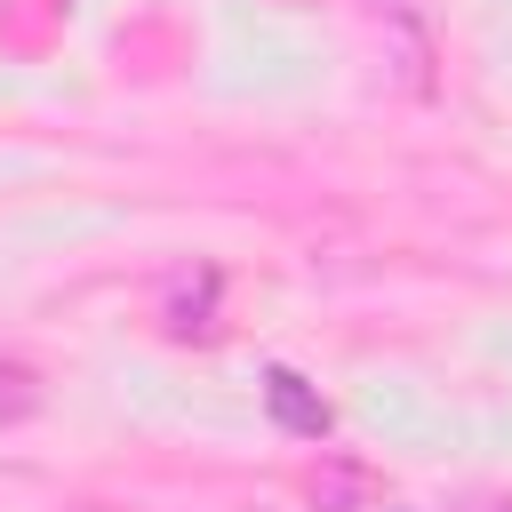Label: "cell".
Segmentation results:
<instances>
[{
    "label": "cell",
    "mask_w": 512,
    "mask_h": 512,
    "mask_svg": "<svg viewBox=\"0 0 512 512\" xmlns=\"http://www.w3.org/2000/svg\"><path fill=\"white\" fill-rule=\"evenodd\" d=\"M480 512H512V496H496V504H480Z\"/></svg>",
    "instance_id": "obj_6"
},
{
    "label": "cell",
    "mask_w": 512,
    "mask_h": 512,
    "mask_svg": "<svg viewBox=\"0 0 512 512\" xmlns=\"http://www.w3.org/2000/svg\"><path fill=\"white\" fill-rule=\"evenodd\" d=\"M216 328V272H192L168 288V336H208Z\"/></svg>",
    "instance_id": "obj_2"
},
{
    "label": "cell",
    "mask_w": 512,
    "mask_h": 512,
    "mask_svg": "<svg viewBox=\"0 0 512 512\" xmlns=\"http://www.w3.org/2000/svg\"><path fill=\"white\" fill-rule=\"evenodd\" d=\"M368 496H376V480H368L360 464H320V472H312V504H320V512H360Z\"/></svg>",
    "instance_id": "obj_3"
},
{
    "label": "cell",
    "mask_w": 512,
    "mask_h": 512,
    "mask_svg": "<svg viewBox=\"0 0 512 512\" xmlns=\"http://www.w3.org/2000/svg\"><path fill=\"white\" fill-rule=\"evenodd\" d=\"M32 416H40V368L0 360V432L8 424H32Z\"/></svg>",
    "instance_id": "obj_4"
},
{
    "label": "cell",
    "mask_w": 512,
    "mask_h": 512,
    "mask_svg": "<svg viewBox=\"0 0 512 512\" xmlns=\"http://www.w3.org/2000/svg\"><path fill=\"white\" fill-rule=\"evenodd\" d=\"M400 40H408V80H424V0H368Z\"/></svg>",
    "instance_id": "obj_5"
},
{
    "label": "cell",
    "mask_w": 512,
    "mask_h": 512,
    "mask_svg": "<svg viewBox=\"0 0 512 512\" xmlns=\"http://www.w3.org/2000/svg\"><path fill=\"white\" fill-rule=\"evenodd\" d=\"M264 400H272L280 432H296V440H328V424H336V416H328V400H320L296 368H272V376H264Z\"/></svg>",
    "instance_id": "obj_1"
}]
</instances>
